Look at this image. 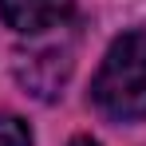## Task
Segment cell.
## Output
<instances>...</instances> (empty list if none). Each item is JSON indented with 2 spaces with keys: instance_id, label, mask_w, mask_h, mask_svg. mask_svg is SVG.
<instances>
[{
  "instance_id": "1",
  "label": "cell",
  "mask_w": 146,
  "mask_h": 146,
  "mask_svg": "<svg viewBox=\"0 0 146 146\" xmlns=\"http://www.w3.org/2000/svg\"><path fill=\"white\" fill-rule=\"evenodd\" d=\"M91 95L103 115L119 122L146 119V32H122L107 48Z\"/></svg>"
},
{
  "instance_id": "2",
  "label": "cell",
  "mask_w": 146,
  "mask_h": 146,
  "mask_svg": "<svg viewBox=\"0 0 146 146\" xmlns=\"http://www.w3.org/2000/svg\"><path fill=\"white\" fill-rule=\"evenodd\" d=\"M75 0H0L4 24L20 36H40L48 28H59L71 16Z\"/></svg>"
},
{
  "instance_id": "3",
  "label": "cell",
  "mask_w": 146,
  "mask_h": 146,
  "mask_svg": "<svg viewBox=\"0 0 146 146\" xmlns=\"http://www.w3.org/2000/svg\"><path fill=\"white\" fill-rule=\"evenodd\" d=\"M0 146H32V130L16 115H0Z\"/></svg>"
},
{
  "instance_id": "4",
  "label": "cell",
  "mask_w": 146,
  "mask_h": 146,
  "mask_svg": "<svg viewBox=\"0 0 146 146\" xmlns=\"http://www.w3.org/2000/svg\"><path fill=\"white\" fill-rule=\"evenodd\" d=\"M71 146H99L95 138H87V134H79V138H71Z\"/></svg>"
}]
</instances>
